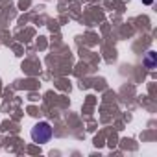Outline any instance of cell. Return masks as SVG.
I'll return each mask as SVG.
<instances>
[{
  "label": "cell",
  "mask_w": 157,
  "mask_h": 157,
  "mask_svg": "<svg viewBox=\"0 0 157 157\" xmlns=\"http://www.w3.org/2000/svg\"><path fill=\"white\" fill-rule=\"evenodd\" d=\"M50 137H52V128H50L48 122H39V124L32 129V139H33V142L44 144V142L50 140Z\"/></svg>",
  "instance_id": "obj_1"
},
{
  "label": "cell",
  "mask_w": 157,
  "mask_h": 157,
  "mask_svg": "<svg viewBox=\"0 0 157 157\" xmlns=\"http://www.w3.org/2000/svg\"><path fill=\"white\" fill-rule=\"evenodd\" d=\"M144 4H151V0H144Z\"/></svg>",
  "instance_id": "obj_3"
},
{
  "label": "cell",
  "mask_w": 157,
  "mask_h": 157,
  "mask_svg": "<svg viewBox=\"0 0 157 157\" xmlns=\"http://www.w3.org/2000/svg\"><path fill=\"white\" fill-rule=\"evenodd\" d=\"M144 65H146L148 68H153V67H155V54H153V52H148V56H146V59H144Z\"/></svg>",
  "instance_id": "obj_2"
}]
</instances>
